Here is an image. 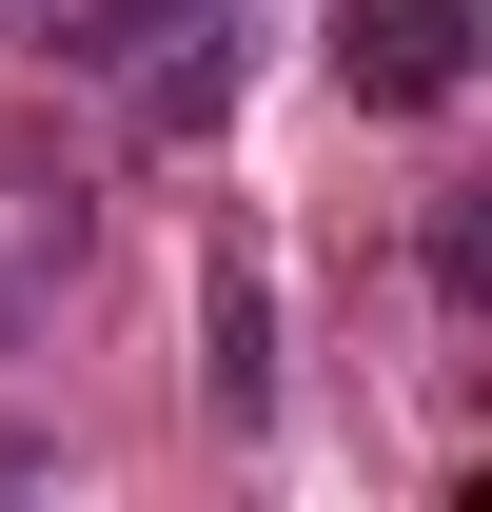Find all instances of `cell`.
<instances>
[{
    "mask_svg": "<svg viewBox=\"0 0 492 512\" xmlns=\"http://www.w3.org/2000/svg\"><path fill=\"white\" fill-rule=\"evenodd\" d=\"M473 60H492V0H355V20H335V79H355L374 119L473 99Z\"/></svg>",
    "mask_w": 492,
    "mask_h": 512,
    "instance_id": "cell-1",
    "label": "cell"
},
{
    "mask_svg": "<svg viewBox=\"0 0 492 512\" xmlns=\"http://www.w3.org/2000/svg\"><path fill=\"white\" fill-rule=\"evenodd\" d=\"M197 394H217V434H276V276L256 256L197 276Z\"/></svg>",
    "mask_w": 492,
    "mask_h": 512,
    "instance_id": "cell-2",
    "label": "cell"
},
{
    "mask_svg": "<svg viewBox=\"0 0 492 512\" xmlns=\"http://www.w3.org/2000/svg\"><path fill=\"white\" fill-rule=\"evenodd\" d=\"M433 296H453V316H492V178L433 197Z\"/></svg>",
    "mask_w": 492,
    "mask_h": 512,
    "instance_id": "cell-3",
    "label": "cell"
}]
</instances>
